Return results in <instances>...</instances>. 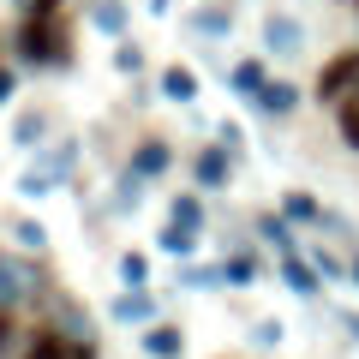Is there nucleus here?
Wrapping results in <instances>:
<instances>
[{
    "label": "nucleus",
    "instance_id": "f257e3e1",
    "mask_svg": "<svg viewBox=\"0 0 359 359\" xmlns=\"http://www.w3.org/2000/svg\"><path fill=\"white\" fill-rule=\"evenodd\" d=\"M13 54L25 66H36V72H60V66H72V48H66V30H60V18H25L18 25V36H13Z\"/></svg>",
    "mask_w": 359,
    "mask_h": 359
},
{
    "label": "nucleus",
    "instance_id": "f03ea898",
    "mask_svg": "<svg viewBox=\"0 0 359 359\" xmlns=\"http://www.w3.org/2000/svg\"><path fill=\"white\" fill-rule=\"evenodd\" d=\"M42 294H48V276H42V264L30 252H0V311L13 318V311H30L42 306Z\"/></svg>",
    "mask_w": 359,
    "mask_h": 359
},
{
    "label": "nucleus",
    "instance_id": "7ed1b4c3",
    "mask_svg": "<svg viewBox=\"0 0 359 359\" xmlns=\"http://www.w3.org/2000/svg\"><path fill=\"white\" fill-rule=\"evenodd\" d=\"M42 330L60 335L66 347H78L84 359H96V330H90V311L78 306L72 294H54V287L42 294Z\"/></svg>",
    "mask_w": 359,
    "mask_h": 359
},
{
    "label": "nucleus",
    "instance_id": "20e7f679",
    "mask_svg": "<svg viewBox=\"0 0 359 359\" xmlns=\"http://www.w3.org/2000/svg\"><path fill=\"white\" fill-rule=\"evenodd\" d=\"M72 162H78V144H36V162L18 174V192H25V198L60 192L66 180H72Z\"/></svg>",
    "mask_w": 359,
    "mask_h": 359
},
{
    "label": "nucleus",
    "instance_id": "39448f33",
    "mask_svg": "<svg viewBox=\"0 0 359 359\" xmlns=\"http://www.w3.org/2000/svg\"><path fill=\"white\" fill-rule=\"evenodd\" d=\"M264 54L299 60V54H306V25H299L294 13H264Z\"/></svg>",
    "mask_w": 359,
    "mask_h": 359
},
{
    "label": "nucleus",
    "instance_id": "423d86ee",
    "mask_svg": "<svg viewBox=\"0 0 359 359\" xmlns=\"http://www.w3.org/2000/svg\"><path fill=\"white\" fill-rule=\"evenodd\" d=\"M233 168H240V162H233L222 144H204V150L192 156V186H198V192H228Z\"/></svg>",
    "mask_w": 359,
    "mask_h": 359
},
{
    "label": "nucleus",
    "instance_id": "0eeeda50",
    "mask_svg": "<svg viewBox=\"0 0 359 359\" xmlns=\"http://www.w3.org/2000/svg\"><path fill=\"white\" fill-rule=\"evenodd\" d=\"M353 90H359V48H347V54H335V60L323 66L318 96L323 102H341V96H353Z\"/></svg>",
    "mask_w": 359,
    "mask_h": 359
},
{
    "label": "nucleus",
    "instance_id": "6e6552de",
    "mask_svg": "<svg viewBox=\"0 0 359 359\" xmlns=\"http://www.w3.org/2000/svg\"><path fill=\"white\" fill-rule=\"evenodd\" d=\"M138 347H144L150 359H180V353H186V330H180V323H162V318H156V323H144Z\"/></svg>",
    "mask_w": 359,
    "mask_h": 359
},
{
    "label": "nucleus",
    "instance_id": "1a4fd4ad",
    "mask_svg": "<svg viewBox=\"0 0 359 359\" xmlns=\"http://www.w3.org/2000/svg\"><path fill=\"white\" fill-rule=\"evenodd\" d=\"M252 108H264L269 120H287L299 108V84H287V78H264V90L252 96Z\"/></svg>",
    "mask_w": 359,
    "mask_h": 359
},
{
    "label": "nucleus",
    "instance_id": "9d476101",
    "mask_svg": "<svg viewBox=\"0 0 359 359\" xmlns=\"http://www.w3.org/2000/svg\"><path fill=\"white\" fill-rule=\"evenodd\" d=\"M132 174H144V180H162L168 168H174V150H168V138H144V144H132Z\"/></svg>",
    "mask_w": 359,
    "mask_h": 359
},
{
    "label": "nucleus",
    "instance_id": "9b49d317",
    "mask_svg": "<svg viewBox=\"0 0 359 359\" xmlns=\"http://www.w3.org/2000/svg\"><path fill=\"white\" fill-rule=\"evenodd\" d=\"M108 318L114 323H156V294L150 287H126V294L108 306Z\"/></svg>",
    "mask_w": 359,
    "mask_h": 359
},
{
    "label": "nucleus",
    "instance_id": "f8f14e48",
    "mask_svg": "<svg viewBox=\"0 0 359 359\" xmlns=\"http://www.w3.org/2000/svg\"><path fill=\"white\" fill-rule=\"evenodd\" d=\"M204 90H198V72L192 66H168L162 72V102H174V108H192Z\"/></svg>",
    "mask_w": 359,
    "mask_h": 359
},
{
    "label": "nucleus",
    "instance_id": "ddd939ff",
    "mask_svg": "<svg viewBox=\"0 0 359 359\" xmlns=\"http://www.w3.org/2000/svg\"><path fill=\"white\" fill-rule=\"evenodd\" d=\"M282 282L294 287L299 299H311V294H318V282H323V276H318V264H311V257H299V252H282Z\"/></svg>",
    "mask_w": 359,
    "mask_h": 359
},
{
    "label": "nucleus",
    "instance_id": "4468645a",
    "mask_svg": "<svg viewBox=\"0 0 359 359\" xmlns=\"http://www.w3.org/2000/svg\"><path fill=\"white\" fill-rule=\"evenodd\" d=\"M168 222H174V228H192V233H204V192H174L168 198Z\"/></svg>",
    "mask_w": 359,
    "mask_h": 359
},
{
    "label": "nucleus",
    "instance_id": "2eb2a0df",
    "mask_svg": "<svg viewBox=\"0 0 359 359\" xmlns=\"http://www.w3.org/2000/svg\"><path fill=\"white\" fill-rule=\"evenodd\" d=\"M90 25L120 42V36H126V0H90Z\"/></svg>",
    "mask_w": 359,
    "mask_h": 359
},
{
    "label": "nucleus",
    "instance_id": "dca6fc26",
    "mask_svg": "<svg viewBox=\"0 0 359 359\" xmlns=\"http://www.w3.org/2000/svg\"><path fill=\"white\" fill-rule=\"evenodd\" d=\"M186 25H192L198 36H233V13L228 6H198V13H186Z\"/></svg>",
    "mask_w": 359,
    "mask_h": 359
},
{
    "label": "nucleus",
    "instance_id": "f3484780",
    "mask_svg": "<svg viewBox=\"0 0 359 359\" xmlns=\"http://www.w3.org/2000/svg\"><path fill=\"white\" fill-rule=\"evenodd\" d=\"M180 287L210 294V287H228V282H222V264H186V257H180Z\"/></svg>",
    "mask_w": 359,
    "mask_h": 359
},
{
    "label": "nucleus",
    "instance_id": "a211bd4d",
    "mask_svg": "<svg viewBox=\"0 0 359 359\" xmlns=\"http://www.w3.org/2000/svg\"><path fill=\"white\" fill-rule=\"evenodd\" d=\"M13 144H18V150L48 144V114H36V108H30V114H18V120H13Z\"/></svg>",
    "mask_w": 359,
    "mask_h": 359
},
{
    "label": "nucleus",
    "instance_id": "6ab92c4d",
    "mask_svg": "<svg viewBox=\"0 0 359 359\" xmlns=\"http://www.w3.org/2000/svg\"><path fill=\"white\" fill-rule=\"evenodd\" d=\"M222 282L228 287H257V257L252 252H228L222 257Z\"/></svg>",
    "mask_w": 359,
    "mask_h": 359
},
{
    "label": "nucleus",
    "instance_id": "aec40b11",
    "mask_svg": "<svg viewBox=\"0 0 359 359\" xmlns=\"http://www.w3.org/2000/svg\"><path fill=\"white\" fill-rule=\"evenodd\" d=\"M335 132H341V144H347V150L359 156V90L335 102Z\"/></svg>",
    "mask_w": 359,
    "mask_h": 359
},
{
    "label": "nucleus",
    "instance_id": "412c9836",
    "mask_svg": "<svg viewBox=\"0 0 359 359\" xmlns=\"http://www.w3.org/2000/svg\"><path fill=\"white\" fill-rule=\"evenodd\" d=\"M264 60H240V66H233V72H228V84H233V96H245V102H252V96H257V90H264Z\"/></svg>",
    "mask_w": 359,
    "mask_h": 359
},
{
    "label": "nucleus",
    "instance_id": "4be33fe9",
    "mask_svg": "<svg viewBox=\"0 0 359 359\" xmlns=\"http://www.w3.org/2000/svg\"><path fill=\"white\" fill-rule=\"evenodd\" d=\"M198 240H204V233H192V228H174V222H168V228L156 233V245H162L168 257H192V252H198Z\"/></svg>",
    "mask_w": 359,
    "mask_h": 359
},
{
    "label": "nucleus",
    "instance_id": "5701e85b",
    "mask_svg": "<svg viewBox=\"0 0 359 359\" xmlns=\"http://www.w3.org/2000/svg\"><path fill=\"white\" fill-rule=\"evenodd\" d=\"M144 186H150L144 174L120 168V180H114V210H138V204H144Z\"/></svg>",
    "mask_w": 359,
    "mask_h": 359
},
{
    "label": "nucleus",
    "instance_id": "b1692460",
    "mask_svg": "<svg viewBox=\"0 0 359 359\" xmlns=\"http://www.w3.org/2000/svg\"><path fill=\"white\" fill-rule=\"evenodd\" d=\"M257 233L276 245V257H282V252H299V245H294V228H287V216H257Z\"/></svg>",
    "mask_w": 359,
    "mask_h": 359
},
{
    "label": "nucleus",
    "instance_id": "393cba45",
    "mask_svg": "<svg viewBox=\"0 0 359 359\" xmlns=\"http://www.w3.org/2000/svg\"><path fill=\"white\" fill-rule=\"evenodd\" d=\"M282 216H287V222H318L323 204H318L311 192H287V198H282Z\"/></svg>",
    "mask_w": 359,
    "mask_h": 359
},
{
    "label": "nucleus",
    "instance_id": "a878e982",
    "mask_svg": "<svg viewBox=\"0 0 359 359\" xmlns=\"http://www.w3.org/2000/svg\"><path fill=\"white\" fill-rule=\"evenodd\" d=\"M30 359H84V353H78V347H66L60 335L36 330V341H30Z\"/></svg>",
    "mask_w": 359,
    "mask_h": 359
},
{
    "label": "nucleus",
    "instance_id": "bb28decb",
    "mask_svg": "<svg viewBox=\"0 0 359 359\" xmlns=\"http://www.w3.org/2000/svg\"><path fill=\"white\" fill-rule=\"evenodd\" d=\"M13 240H18V252H48V228L42 222H13Z\"/></svg>",
    "mask_w": 359,
    "mask_h": 359
},
{
    "label": "nucleus",
    "instance_id": "cd10ccee",
    "mask_svg": "<svg viewBox=\"0 0 359 359\" xmlns=\"http://www.w3.org/2000/svg\"><path fill=\"white\" fill-rule=\"evenodd\" d=\"M120 282H126V287H150V257L126 252V257H120Z\"/></svg>",
    "mask_w": 359,
    "mask_h": 359
},
{
    "label": "nucleus",
    "instance_id": "c85d7f7f",
    "mask_svg": "<svg viewBox=\"0 0 359 359\" xmlns=\"http://www.w3.org/2000/svg\"><path fill=\"white\" fill-rule=\"evenodd\" d=\"M114 72H126V78L144 72V48H138V42H126V36L114 42Z\"/></svg>",
    "mask_w": 359,
    "mask_h": 359
},
{
    "label": "nucleus",
    "instance_id": "c756f323",
    "mask_svg": "<svg viewBox=\"0 0 359 359\" xmlns=\"http://www.w3.org/2000/svg\"><path fill=\"white\" fill-rule=\"evenodd\" d=\"M252 341H257V347H282V341H287V323H282V318H257V323H252Z\"/></svg>",
    "mask_w": 359,
    "mask_h": 359
},
{
    "label": "nucleus",
    "instance_id": "7c9ffc66",
    "mask_svg": "<svg viewBox=\"0 0 359 359\" xmlns=\"http://www.w3.org/2000/svg\"><path fill=\"white\" fill-rule=\"evenodd\" d=\"M311 264H318V276H323V282H347V264H341L335 252H323V245L311 252Z\"/></svg>",
    "mask_w": 359,
    "mask_h": 359
},
{
    "label": "nucleus",
    "instance_id": "2f4dec72",
    "mask_svg": "<svg viewBox=\"0 0 359 359\" xmlns=\"http://www.w3.org/2000/svg\"><path fill=\"white\" fill-rule=\"evenodd\" d=\"M216 144H222V150L233 156V162H240V156H245V132H240V126H228V120H222V126H216Z\"/></svg>",
    "mask_w": 359,
    "mask_h": 359
},
{
    "label": "nucleus",
    "instance_id": "473e14b6",
    "mask_svg": "<svg viewBox=\"0 0 359 359\" xmlns=\"http://www.w3.org/2000/svg\"><path fill=\"white\" fill-rule=\"evenodd\" d=\"M18 6V18H48V13H60V0H13Z\"/></svg>",
    "mask_w": 359,
    "mask_h": 359
},
{
    "label": "nucleus",
    "instance_id": "72a5a7b5",
    "mask_svg": "<svg viewBox=\"0 0 359 359\" xmlns=\"http://www.w3.org/2000/svg\"><path fill=\"white\" fill-rule=\"evenodd\" d=\"M13 90H18V78H13V66H0V108L13 102Z\"/></svg>",
    "mask_w": 359,
    "mask_h": 359
},
{
    "label": "nucleus",
    "instance_id": "f704fd0d",
    "mask_svg": "<svg viewBox=\"0 0 359 359\" xmlns=\"http://www.w3.org/2000/svg\"><path fill=\"white\" fill-rule=\"evenodd\" d=\"M6 347H13V318L0 311V353H6Z\"/></svg>",
    "mask_w": 359,
    "mask_h": 359
},
{
    "label": "nucleus",
    "instance_id": "c9c22d12",
    "mask_svg": "<svg viewBox=\"0 0 359 359\" xmlns=\"http://www.w3.org/2000/svg\"><path fill=\"white\" fill-rule=\"evenodd\" d=\"M144 6H150L156 18H168V13H174V0H144Z\"/></svg>",
    "mask_w": 359,
    "mask_h": 359
},
{
    "label": "nucleus",
    "instance_id": "e433bc0d",
    "mask_svg": "<svg viewBox=\"0 0 359 359\" xmlns=\"http://www.w3.org/2000/svg\"><path fill=\"white\" fill-rule=\"evenodd\" d=\"M341 323H347V335L359 341V311H341Z\"/></svg>",
    "mask_w": 359,
    "mask_h": 359
},
{
    "label": "nucleus",
    "instance_id": "4c0bfd02",
    "mask_svg": "<svg viewBox=\"0 0 359 359\" xmlns=\"http://www.w3.org/2000/svg\"><path fill=\"white\" fill-rule=\"evenodd\" d=\"M347 287H359V257H353V264H347Z\"/></svg>",
    "mask_w": 359,
    "mask_h": 359
}]
</instances>
